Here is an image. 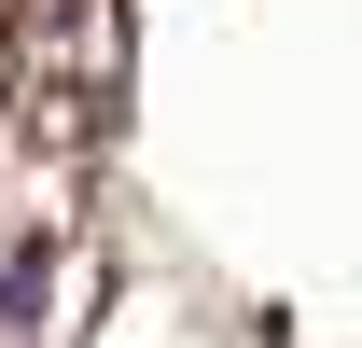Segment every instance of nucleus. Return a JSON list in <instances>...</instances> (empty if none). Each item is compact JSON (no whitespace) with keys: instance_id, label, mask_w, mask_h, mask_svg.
Listing matches in <instances>:
<instances>
[{"instance_id":"f257e3e1","label":"nucleus","mask_w":362,"mask_h":348,"mask_svg":"<svg viewBox=\"0 0 362 348\" xmlns=\"http://www.w3.org/2000/svg\"><path fill=\"white\" fill-rule=\"evenodd\" d=\"M56 306V237H14V265H0V335H28Z\"/></svg>"}]
</instances>
